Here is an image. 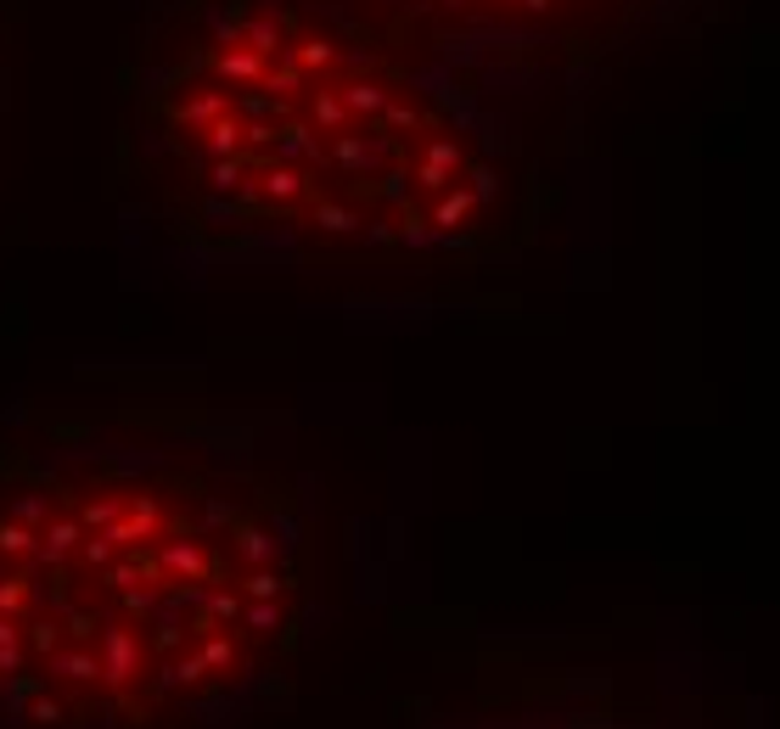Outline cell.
<instances>
[{
    "label": "cell",
    "instance_id": "cell-1",
    "mask_svg": "<svg viewBox=\"0 0 780 729\" xmlns=\"http://www.w3.org/2000/svg\"><path fill=\"white\" fill-rule=\"evenodd\" d=\"M550 90L376 0H136L107 180L208 264L472 270L534 225Z\"/></svg>",
    "mask_w": 780,
    "mask_h": 729
},
{
    "label": "cell",
    "instance_id": "cell-2",
    "mask_svg": "<svg viewBox=\"0 0 780 729\" xmlns=\"http://www.w3.org/2000/svg\"><path fill=\"white\" fill-rule=\"evenodd\" d=\"M304 483L203 410L0 415V729H231L298 662Z\"/></svg>",
    "mask_w": 780,
    "mask_h": 729
},
{
    "label": "cell",
    "instance_id": "cell-3",
    "mask_svg": "<svg viewBox=\"0 0 780 729\" xmlns=\"http://www.w3.org/2000/svg\"><path fill=\"white\" fill-rule=\"evenodd\" d=\"M376 7L539 68H578L606 51L674 35L707 0H376Z\"/></svg>",
    "mask_w": 780,
    "mask_h": 729
},
{
    "label": "cell",
    "instance_id": "cell-4",
    "mask_svg": "<svg viewBox=\"0 0 780 729\" xmlns=\"http://www.w3.org/2000/svg\"><path fill=\"white\" fill-rule=\"evenodd\" d=\"M421 729H679V724L652 718L629 702H612L606 690H590V695H539V702H511V707L461 713V718H427Z\"/></svg>",
    "mask_w": 780,
    "mask_h": 729
},
{
    "label": "cell",
    "instance_id": "cell-5",
    "mask_svg": "<svg viewBox=\"0 0 780 729\" xmlns=\"http://www.w3.org/2000/svg\"><path fill=\"white\" fill-rule=\"evenodd\" d=\"M0 124H7V62H0Z\"/></svg>",
    "mask_w": 780,
    "mask_h": 729
}]
</instances>
